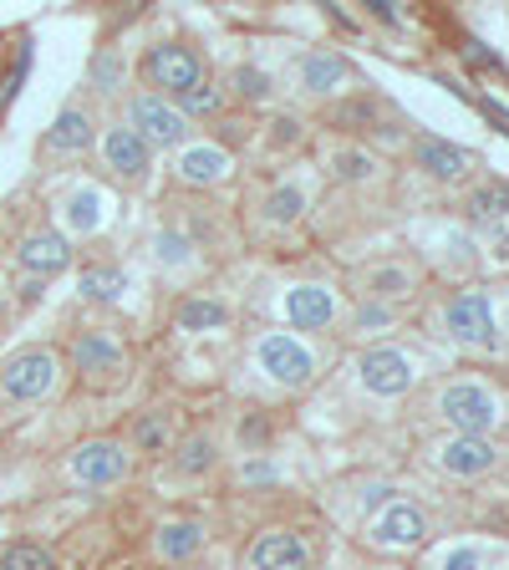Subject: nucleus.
<instances>
[{"mask_svg": "<svg viewBox=\"0 0 509 570\" xmlns=\"http://www.w3.org/2000/svg\"><path fill=\"white\" fill-rule=\"evenodd\" d=\"M92 148V112H82V107H67V112H57V122L47 128V138H41V154L47 158H77Z\"/></svg>", "mask_w": 509, "mask_h": 570, "instance_id": "f3484780", "label": "nucleus"}, {"mask_svg": "<svg viewBox=\"0 0 509 570\" xmlns=\"http://www.w3.org/2000/svg\"><path fill=\"white\" fill-rule=\"evenodd\" d=\"M362 291H368L372 301H398V296H408V291H413V275H408L403 265H378V271H368Z\"/></svg>", "mask_w": 509, "mask_h": 570, "instance_id": "a878e982", "label": "nucleus"}, {"mask_svg": "<svg viewBox=\"0 0 509 570\" xmlns=\"http://www.w3.org/2000/svg\"><path fill=\"white\" fill-rule=\"evenodd\" d=\"M356 377H362L368 392H378V397H403L418 382V372H413V362H408V352H398V346H372V352H362V362H356Z\"/></svg>", "mask_w": 509, "mask_h": 570, "instance_id": "1a4fd4ad", "label": "nucleus"}, {"mask_svg": "<svg viewBox=\"0 0 509 570\" xmlns=\"http://www.w3.org/2000/svg\"><path fill=\"white\" fill-rule=\"evenodd\" d=\"M229 174V154L219 142H189L178 148V178L184 184H219Z\"/></svg>", "mask_w": 509, "mask_h": 570, "instance_id": "aec40b11", "label": "nucleus"}, {"mask_svg": "<svg viewBox=\"0 0 509 570\" xmlns=\"http://www.w3.org/2000/svg\"><path fill=\"white\" fill-rule=\"evenodd\" d=\"M143 77H148V87H158V97H184L189 87L204 82V61L189 47L164 41V47H154L143 57Z\"/></svg>", "mask_w": 509, "mask_h": 570, "instance_id": "39448f33", "label": "nucleus"}, {"mask_svg": "<svg viewBox=\"0 0 509 570\" xmlns=\"http://www.w3.org/2000/svg\"><path fill=\"white\" fill-rule=\"evenodd\" d=\"M61 382V362L51 346H26V352L6 356V367H0V392L11 397V403H41L51 397Z\"/></svg>", "mask_w": 509, "mask_h": 570, "instance_id": "f257e3e1", "label": "nucleus"}, {"mask_svg": "<svg viewBox=\"0 0 509 570\" xmlns=\"http://www.w3.org/2000/svg\"><path fill=\"white\" fill-rule=\"evenodd\" d=\"M77 285H82L87 301H97V306H112V301H123V291H128V275H123L118 265H87Z\"/></svg>", "mask_w": 509, "mask_h": 570, "instance_id": "5701e85b", "label": "nucleus"}, {"mask_svg": "<svg viewBox=\"0 0 509 570\" xmlns=\"http://www.w3.org/2000/svg\"><path fill=\"white\" fill-rule=\"evenodd\" d=\"M71 356H77V367H82L92 382H112V377H123V372H128L123 346L112 342V336H102V332H82L77 342H71Z\"/></svg>", "mask_w": 509, "mask_h": 570, "instance_id": "2eb2a0df", "label": "nucleus"}, {"mask_svg": "<svg viewBox=\"0 0 509 570\" xmlns=\"http://www.w3.org/2000/svg\"><path fill=\"white\" fill-rule=\"evenodd\" d=\"M204 550V524L194 520H168L158 524V556L164 560H189Z\"/></svg>", "mask_w": 509, "mask_h": 570, "instance_id": "412c9836", "label": "nucleus"}, {"mask_svg": "<svg viewBox=\"0 0 509 570\" xmlns=\"http://www.w3.org/2000/svg\"><path fill=\"white\" fill-rule=\"evenodd\" d=\"M469 219L489 249H509V184H484L469 199Z\"/></svg>", "mask_w": 509, "mask_h": 570, "instance_id": "f8f14e48", "label": "nucleus"}, {"mask_svg": "<svg viewBox=\"0 0 509 570\" xmlns=\"http://www.w3.org/2000/svg\"><path fill=\"white\" fill-rule=\"evenodd\" d=\"M0 570H57V556L41 546H6L0 550Z\"/></svg>", "mask_w": 509, "mask_h": 570, "instance_id": "cd10ccee", "label": "nucleus"}, {"mask_svg": "<svg viewBox=\"0 0 509 570\" xmlns=\"http://www.w3.org/2000/svg\"><path fill=\"white\" fill-rule=\"evenodd\" d=\"M336 174H342V178H368L372 174V158L368 154H342V158H336Z\"/></svg>", "mask_w": 509, "mask_h": 570, "instance_id": "f704fd0d", "label": "nucleus"}, {"mask_svg": "<svg viewBox=\"0 0 509 570\" xmlns=\"http://www.w3.org/2000/svg\"><path fill=\"white\" fill-rule=\"evenodd\" d=\"M382 321H388V311H382V306H362V316H356V326L368 332V326H382Z\"/></svg>", "mask_w": 509, "mask_h": 570, "instance_id": "c9c22d12", "label": "nucleus"}, {"mask_svg": "<svg viewBox=\"0 0 509 570\" xmlns=\"http://www.w3.org/2000/svg\"><path fill=\"white\" fill-rule=\"evenodd\" d=\"M249 570H311V546L296 530H265L249 546Z\"/></svg>", "mask_w": 509, "mask_h": 570, "instance_id": "9b49d317", "label": "nucleus"}, {"mask_svg": "<svg viewBox=\"0 0 509 570\" xmlns=\"http://www.w3.org/2000/svg\"><path fill=\"white\" fill-rule=\"evenodd\" d=\"M67 229H77V235H92L97 225H102V194L92 189V184H82V189H71L67 199Z\"/></svg>", "mask_w": 509, "mask_h": 570, "instance_id": "393cba45", "label": "nucleus"}, {"mask_svg": "<svg viewBox=\"0 0 509 570\" xmlns=\"http://www.w3.org/2000/svg\"><path fill=\"white\" fill-rule=\"evenodd\" d=\"M372 16H378V21H398V16H392V6H388V0H372Z\"/></svg>", "mask_w": 509, "mask_h": 570, "instance_id": "e433bc0d", "label": "nucleus"}, {"mask_svg": "<svg viewBox=\"0 0 509 570\" xmlns=\"http://www.w3.org/2000/svg\"><path fill=\"white\" fill-rule=\"evenodd\" d=\"M214 463H219V449H214V439L209 433H189V439L178 443V459H174V469L184 479H199V474H209Z\"/></svg>", "mask_w": 509, "mask_h": 570, "instance_id": "b1692460", "label": "nucleus"}, {"mask_svg": "<svg viewBox=\"0 0 509 570\" xmlns=\"http://www.w3.org/2000/svg\"><path fill=\"white\" fill-rule=\"evenodd\" d=\"M158 261H164V265H184V261H189V239L158 235Z\"/></svg>", "mask_w": 509, "mask_h": 570, "instance_id": "72a5a7b5", "label": "nucleus"}, {"mask_svg": "<svg viewBox=\"0 0 509 570\" xmlns=\"http://www.w3.org/2000/svg\"><path fill=\"white\" fill-rule=\"evenodd\" d=\"M346 82H352V61H346L342 51H306V57H301V87H306V92L326 97Z\"/></svg>", "mask_w": 509, "mask_h": 570, "instance_id": "6ab92c4d", "label": "nucleus"}, {"mask_svg": "<svg viewBox=\"0 0 509 570\" xmlns=\"http://www.w3.org/2000/svg\"><path fill=\"white\" fill-rule=\"evenodd\" d=\"M133 132H138L148 148H189V118L178 112L168 97L158 92H143L138 102H133Z\"/></svg>", "mask_w": 509, "mask_h": 570, "instance_id": "20e7f679", "label": "nucleus"}, {"mask_svg": "<svg viewBox=\"0 0 509 570\" xmlns=\"http://www.w3.org/2000/svg\"><path fill=\"white\" fill-rule=\"evenodd\" d=\"M229 87H235L239 102H265V97H271V77H265L261 67H235Z\"/></svg>", "mask_w": 509, "mask_h": 570, "instance_id": "c756f323", "label": "nucleus"}, {"mask_svg": "<svg viewBox=\"0 0 509 570\" xmlns=\"http://www.w3.org/2000/svg\"><path fill=\"white\" fill-rule=\"evenodd\" d=\"M174 107L184 112V118H189V112L194 118H214V112H219V92H214L209 82H199V87H189L184 97H174Z\"/></svg>", "mask_w": 509, "mask_h": 570, "instance_id": "7c9ffc66", "label": "nucleus"}, {"mask_svg": "<svg viewBox=\"0 0 509 570\" xmlns=\"http://www.w3.org/2000/svg\"><path fill=\"white\" fill-rule=\"evenodd\" d=\"M301 209H306V194H301L296 184H285V189H275L271 199H265V219H271V225H291V219H301Z\"/></svg>", "mask_w": 509, "mask_h": 570, "instance_id": "c85d7f7f", "label": "nucleus"}, {"mask_svg": "<svg viewBox=\"0 0 509 570\" xmlns=\"http://www.w3.org/2000/svg\"><path fill=\"white\" fill-rule=\"evenodd\" d=\"M439 413H443V423L453 428V439H484L489 428L499 423L495 392L479 387V382H449V387L439 392Z\"/></svg>", "mask_w": 509, "mask_h": 570, "instance_id": "f03ea898", "label": "nucleus"}, {"mask_svg": "<svg viewBox=\"0 0 509 570\" xmlns=\"http://www.w3.org/2000/svg\"><path fill=\"white\" fill-rule=\"evenodd\" d=\"M413 158H418V168H423L428 178H439V184H463L469 168H474V154H469V148L443 142V138H423L413 148Z\"/></svg>", "mask_w": 509, "mask_h": 570, "instance_id": "dca6fc26", "label": "nucleus"}, {"mask_svg": "<svg viewBox=\"0 0 509 570\" xmlns=\"http://www.w3.org/2000/svg\"><path fill=\"white\" fill-rule=\"evenodd\" d=\"M16 261H21V271H31L36 281H51V275H61L71 265V245L57 229H31V235L21 239V249H16Z\"/></svg>", "mask_w": 509, "mask_h": 570, "instance_id": "ddd939ff", "label": "nucleus"}, {"mask_svg": "<svg viewBox=\"0 0 509 570\" xmlns=\"http://www.w3.org/2000/svg\"><path fill=\"white\" fill-rule=\"evenodd\" d=\"M168 443H174V423H168L164 407H148V413L138 417V449L143 453H164Z\"/></svg>", "mask_w": 509, "mask_h": 570, "instance_id": "bb28decb", "label": "nucleus"}, {"mask_svg": "<svg viewBox=\"0 0 509 570\" xmlns=\"http://www.w3.org/2000/svg\"><path fill=\"white\" fill-rule=\"evenodd\" d=\"M255 362H261V372L271 382H281V387H306L311 377H316V356L306 352V342L291 332H265L261 346H255Z\"/></svg>", "mask_w": 509, "mask_h": 570, "instance_id": "7ed1b4c3", "label": "nucleus"}, {"mask_svg": "<svg viewBox=\"0 0 509 570\" xmlns=\"http://www.w3.org/2000/svg\"><path fill=\"white\" fill-rule=\"evenodd\" d=\"M443 332L453 336L459 346H495V301L484 291H459V296L443 306Z\"/></svg>", "mask_w": 509, "mask_h": 570, "instance_id": "423d86ee", "label": "nucleus"}, {"mask_svg": "<svg viewBox=\"0 0 509 570\" xmlns=\"http://www.w3.org/2000/svg\"><path fill=\"white\" fill-rule=\"evenodd\" d=\"M285 321H291V332H326L336 321V296L326 285H296V291H285Z\"/></svg>", "mask_w": 509, "mask_h": 570, "instance_id": "4468645a", "label": "nucleus"}, {"mask_svg": "<svg viewBox=\"0 0 509 570\" xmlns=\"http://www.w3.org/2000/svg\"><path fill=\"white\" fill-rule=\"evenodd\" d=\"M67 469H71V479H77V484L107 489V484H123V479H128L133 459H128V449H123V443H112V439H87L82 449L71 453Z\"/></svg>", "mask_w": 509, "mask_h": 570, "instance_id": "6e6552de", "label": "nucleus"}, {"mask_svg": "<svg viewBox=\"0 0 509 570\" xmlns=\"http://www.w3.org/2000/svg\"><path fill=\"white\" fill-rule=\"evenodd\" d=\"M102 158H107V168H112L118 178H128V184H143L148 168H154V148H148L128 122H118V128L102 132Z\"/></svg>", "mask_w": 509, "mask_h": 570, "instance_id": "9d476101", "label": "nucleus"}, {"mask_svg": "<svg viewBox=\"0 0 509 570\" xmlns=\"http://www.w3.org/2000/svg\"><path fill=\"white\" fill-rule=\"evenodd\" d=\"M97 87H102V92H118V87H123V61L112 57V51H102V57H97Z\"/></svg>", "mask_w": 509, "mask_h": 570, "instance_id": "473e14b6", "label": "nucleus"}, {"mask_svg": "<svg viewBox=\"0 0 509 570\" xmlns=\"http://www.w3.org/2000/svg\"><path fill=\"white\" fill-rule=\"evenodd\" d=\"M495 443L489 439H449L439 449V469L443 474H453V479H479V474H489L495 469Z\"/></svg>", "mask_w": 509, "mask_h": 570, "instance_id": "a211bd4d", "label": "nucleus"}, {"mask_svg": "<svg viewBox=\"0 0 509 570\" xmlns=\"http://www.w3.org/2000/svg\"><path fill=\"white\" fill-rule=\"evenodd\" d=\"M443 570H484V550L479 546H453L443 556Z\"/></svg>", "mask_w": 509, "mask_h": 570, "instance_id": "2f4dec72", "label": "nucleus"}, {"mask_svg": "<svg viewBox=\"0 0 509 570\" xmlns=\"http://www.w3.org/2000/svg\"><path fill=\"white\" fill-rule=\"evenodd\" d=\"M368 540L378 550H418L428 540V520L418 504H408V499H388V504L368 520Z\"/></svg>", "mask_w": 509, "mask_h": 570, "instance_id": "0eeeda50", "label": "nucleus"}, {"mask_svg": "<svg viewBox=\"0 0 509 570\" xmlns=\"http://www.w3.org/2000/svg\"><path fill=\"white\" fill-rule=\"evenodd\" d=\"M225 321H229V306L219 296H189L178 306V326L184 332H219Z\"/></svg>", "mask_w": 509, "mask_h": 570, "instance_id": "4be33fe9", "label": "nucleus"}]
</instances>
